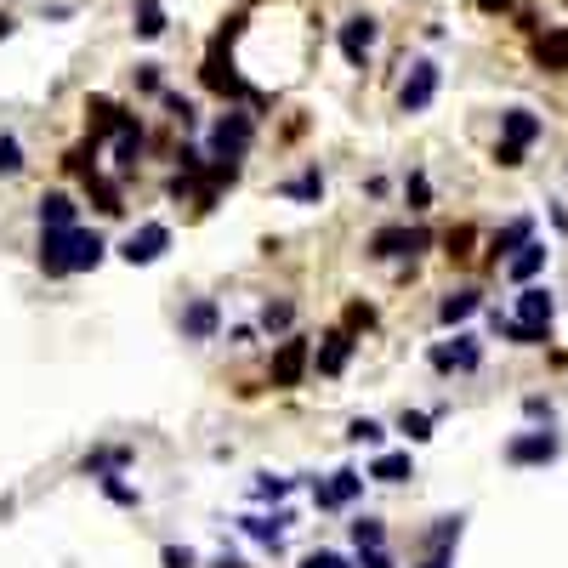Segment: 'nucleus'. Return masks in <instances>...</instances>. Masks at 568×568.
<instances>
[{
  "mask_svg": "<svg viewBox=\"0 0 568 568\" xmlns=\"http://www.w3.org/2000/svg\"><path fill=\"white\" fill-rule=\"evenodd\" d=\"M103 239L86 228H46V239H40V267L52 273V279H63V273H86V267L103 262Z\"/></svg>",
  "mask_w": 568,
  "mask_h": 568,
  "instance_id": "1",
  "label": "nucleus"
},
{
  "mask_svg": "<svg viewBox=\"0 0 568 568\" xmlns=\"http://www.w3.org/2000/svg\"><path fill=\"white\" fill-rule=\"evenodd\" d=\"M438 80H444V69H438V63H415V69H409V80L398 86V108H404V114H426V108H432V97H438Z\"/></svg>",
  "mask_w": 568,
  "mask_h": 568,
  "instance_id": "2",
  "label": "nucleus"
},
{
  "mask_svg": "<svg viewBox=\"0 0 568 568\" xmlns=\"http://www.w3.org/2000/svg\"><path fill=\"white\" fill-rule=\"evenodd\" d=\"M165 250H171V228H165V222H142V228L120 245V256L131 267H148V262H160Z\"/></svg>",
  "mask_w": 568,
  "mask_h": 568,
  "instance_id": "3",
  "label": "nucleus"
},
{
  "mask_svg": "<svg viewBox=\"0 0 568 568\" xmlns=\"http://www.w3.org/2000/svg\"><path fill=\"white\" fill-rule=\"evenodd\" d=\"M250 148V114H222L211 125V160H245Z\"/></svg>",
  "mask_w": 568,
  "mask_h": 568,
  "instance_id": "4",
  "label": "nucleus"
},
{
  "mask_svg": "<svg viewBox=\"0 0 568 568\" xmlns=\"http://www.w3.org/2000/svg\"><path fill=\"white\" fill-rule=\"evenodd\" d=\"M557 432H523V438H512L506 444V461L512 466H546V461H557Z\"/></svg>",
  "mask_w": 568,
  "mask_h": 568,
  "instance_id": "5",
  "label": "nucleus"
},
{
  "mask_svg": "<svg viewBox=\"0 0 568 568\" xmlns=\"http://www.w3.org/2000/svg\"><path fill=\"white\" fill-rule=\"evenodd\" d=\"M375 35H381L375 18H347V23H341V57H347L353 69H364L370 52H375Z\"/></svg>",
  "mask_w": 568,
  "mask_h": 568,
  "instance_id": "6",
  "label": "nucleus"
},
{
  "mask_svg": "<svg viewBox=\"0 0 568 568\" xmlns=\"http://www.w3.org/2000/svg\"><path fill=\"white\" fill-rule=\"evenodd\" d=\"M546 256H551V250L540 245V239H523V245H517L512 256H506V279H517V284H529L534 273H540V267H546Z\"/></svg>",
  "mask_w": 568,
  "mask_h": 568,
  "instance_id": "7",
  "label": "nucleus"
},
{
  "mask_svg": "<svg viewBox=\"0 0 568 568\" xmlns=\"http://www.w3.org/2000/svg\"><path fill=\"white\" fill-rule=\"evenodd\" d=\"M426 245V233H409V228H381L370 239V256H381V262H387V256H415V250Z\"/></svg>",
  "mask_w": 568,
  "mask_h": 568,
  "instance_id": "8",
  "label": "nucleus"
},
{
  "mask_svg": "<svg viewBox=\"0 0 568 568\" xmlns=\"http://www.w3.org/2000/svg\"><path fill=\"white\" fill-rule=\"evenodd\" d=\"M432 364H438V370H478V364H483V347L472 336H455L449 347H438V353H432Z\"/></svg>",
  "mask_w": 568,
  "mask_h": 568,
  "instance_id": "9",
  "label": "nucleus"
},
{
  "mask_svg": "<svg viewBox=\"0 0 568 568\" xmlns=\"http://www.w3.org/2000/svg\"><path fill=\"white\" fill-rule=\"evenodd\" d=\"M205 86L222 91V97H239V91H245V80H239V74H233V63L222 57V40H216L211 57H205Z\"/></svg>",
  "mask_w": 568,
  "mask_h": 568,
  "instance_id": "10",
  "label": "nucleus"
},
{
  "mask_svg": "<svg viewBox=\"0 0 568 568\" xmlns=\"http://www.w3.org/2000/svg\"><path fill=\"white\" fill-rule=\"evenodd\" d=\"M307 370V341H284L279 358H273V387H296Z\"/></svg>",
  "mask_w": 568,
  "mask_h": 568,
  "instance_id": "11",
  "label": "nucleus"
},
{
  "mask_svg": "<svg viewBox=\"0 0 568 568\" xmlns=\"http://www.w3.org/2000/svg\"><path fill=\"white\" fill-rule=\"evenodd\" d=\"M358 489H364L358 472H336L330 483H313V500L319 506H347V500H358Z\"/></svg>",
  "mask_w": 568,
  "mask_h": 568,
  "instance_id": "12",
  "label": "nucleus"
},
{
  "mask_svg": "<svg viewBox=\"0 0 568 568\" xmlns=\"http://www.w3.org/2000/svg\"><path fill=\"white\" fill-rule=\"evenodd\" d=\"M500 131H506V142H517V148H529L546 125H540V114L534 108H512V114H500Z\"/></svg>",
  "mask_w": 568,
  "mask_h": 568,
  "instance_id": "13",
  "label": "nucleus"
},
{
  "mask_svg": "<svg viewBox=\"0 0 568 568\" xmlns=\"http://www.w3.org/2000/svg\"><path fill=\"white\" fill-rule=\"evenodd\" d=\"M551 313H557V296L540 290V284H529V290L517 296V319L523 324H551Z\"/></svg>",
  "mask_w": 568,
  "mask_h": 568,
  "instance_id": "14",
  "label": "nucleus"
},
{
  "mask_svg": "<svg viewBox=\"0 0 568 568\" xmlns=\"http://www.w3.org/2000/svg\"><path fill=\"white\" fill-rule=\"evenodd\" d=\"M347 358H353V336H330L319 353H313V364H319V375H341Z\"/></svg>",
  "mask_w": 568,
  "mask_h": 568,
  "instance_id": "15",
  "label": "nucleus"
},
{
  "mask_svg": "<svg viewBox=\"0 0 568 568\" xmlns=\"http://www.w3.org/2000/svg\"><path fill=\"white\" fill-rule=\"evenodd\" d=\"M182 336L211 341L216 336V302H194V307H188V313H182Z\"/></svg>",
  "mask_w": 568,
  "mask_h": 568,
  "instance_id": "16",
  "label": "nucleus"
},
{
  "mask_svg": "<svg viewBox=\"0 0 568 568\" xmlns=\"http://www.w3.org/2000/svg\"><path fill=\"white\" fill-rule=\"evenodd\" d=\"M137 154H142V131H137V120H125L120 131H114V165H120V171H131V165H137Z\"/></svg>",
  "mask_w": 568,
  "mask_h": 568,
  "instance_id": "17",
  "label": "nucleus"
},
{
  "mask_svg": "<svg viewBox=\"0 0 568 568\" xmlns=\"http://www.w3.org/2000/svg\"><path fill=\"white\" fill-rule=\"evenodd\" d=\"M478 307H483V296H478V290H455V296H444L438 319H444V324H466L472 313H478Z\"/></svg>",
  "mask_w": 568,
  "mask_h": 568,
  "instance_id": "18",
  "label": "nucleus"
},
{
  "mask_svg": "<svg viewBox=\"0 0 568 568\" xmlns=\"http://www.w3.org/2000/svg\"><path fill=\"white\" fill-rule=\"evenodd\" d=\"M534 57H540V69L563 74L568 69V29H563V35H540V40H534Z\"/></svg>",
  "mask_w": 568,
  "mask_h": 568,
  "instance_id": "19",
  "label": "nucleus"
},
{
  "mask_svg": "<svg viewBox=\"0 0 568 568\" xmlns=\"http://www.w3.org/2000/svg\"><path fill=\"white\" fill-rule=\"evenodd\" d=\"M131 6H137V35H142V40H160L165 23H171L160 0H131Z\"/></svg>",
  "mask_w": 568,
  "mask_h": 568,
  "instance_id": "20",
  "label": "nucleus"
},
{
  "mask_svg": "<svg viewBox=\"0 0 568 568\" xmlns=\"http://www.w3.org/2000/svg\"><path fill=\"white\" fill-rule=\"evenodd\" d=\"M40 228H74V199L69 194H46L40 199Z\"/></svg>",
  "mask_w": 568,
  "mask_h": 568,
  "instance_id": "21",
  "label": "nucleus"
},
{
  "mask_svg": "<svg viewBox=\"0 0 568 568\" xmlns=\"http://www.w3.org/2000/svg\"><path fill=\"white\" fill-rule=\"evenodd\" d=\"M495 330L506 341H517V347H540L546 341V324H523V319H495Z\"/></svg>",
  "mask_w": 568,
  "mask_h": 568,
  "instance_id": "22",
  "label": "nucleus"
},
{
  "mask_svg": "<svg viewBox=\"0 0 568 568\" xmlns=\"http://www.w3.org/2000/svg\"><path fill=\"white\" fill-rule=\"evenodd\" d=\"M523 239H534V222H529V216H517V222H506V228L495 233V262H500V256H512V250L523 245Z\"/></svg>",
  "mask_w": 568,
  "mask_h": 568,
  "instance_id": "23",
  "label": "nucleus"
},
{
  "mask_svg": "<svg viewBox=\"0 0 568 568\" xmlns=\"http://www.w3.org/2000/svg\"><path fill=\"white\" fill-rule=\"evenodd\" d=\"M370 478L375 483H404V478H415V461H409V455H381V461L370 466Z\"/></svg>",
  "mask_w": 568,
  "mask_h": 568,
  "instance_id": "24",
  "label": "nucleus"
},
{
  "mask_svg": "<svg viewBox=\"0 0 568 568\" xmlns=\"http://www.w3.org/2000/svg\"><path fill=\"white\" fill-rule=\"evenodd\" d=\"M284 523H290V517H245V534H256V540H262V546H279L284 540Z\"/></svg>",
  "mask_w": 568,
  "mask_h": 568,
  "instance_id": "25",
  "label": "nucleus"
},
{
  "mask_svg": "<svg viewBox=\"0 0 568 568\" xmlns=\"http://www.w3.org/2000/svg\"><path fill=\"white\" fill-rule=\"evenodd\" d=\"M279 194H284V199H302V205H313V199H324V177H319V171H307V177L284 182Z\"/></svg>",
  "mask_w": 568,
  "mask_h": 568,
  "instance_id": "26",
  "label": "nucleus"
},
{
  "mask_svg": "<svg viewBox=\"0 0 568 568\" xmlns=\"http://www.w3.org/2000/svg\"><path fill=\"white\" fill-rule=\"evenodd\" d=\"M125 461H131V449H97V455L86 461V472L91 478H103V472H120Z\"/></svg>",
  "mask_w": 568,
  "mask_h": 568,
  "instance_id": "27",
  "label": "nucleus"
},
{
  "mask_svg": "<svg viewBox=\"0 0 568 568\" xmlns=\"http://www.w3.org/2000/svg\"><path fill=\"white\" fill-rule=\"evenodd\" d=\"M398 432H404L409 444H426V438H432V415H421V409H404V421H398Z\"/></svg>",
  "mask_w": 568,
  "mask_h": 568,
  "instance_id": "28",
  "label": "nucleus"
},
{
  "mask_svg": "<svg viewBox=\"0 0 568 568\" xmlns=\"http://www.w3.org/2000/svg\"><path fill=\"white\" fill-rule=\"evenodd\" d=\"M387 540V529H381V517H358L353 523V546L364 551V546H381Z\"/></svg>",
  "mask_w": 568,
  "mask_h": 568,
  "instance_id": "29",
  "label": "nucleus"
},
{
  "mask_svg": "<svg viewBox=\"0 0 568 568\" xmlns=\"http://www.w3.org/2000/svg\"><path fill=\"white\" fill-rule=\"evenodd\" d=\"M404 199H409V211H426V205H432V182H426L421 171H409V182H404Z\"/></svg>",
  "mask_w": 568,
  "mask_h": 568,
  "instance_id": "30",
  "label": "nucleus"
},
{
  "mask_svg": "<svg viewBox=\"0 0 568 568\" xmlns=\"http://www.w3.org/2000/svg\"><path fill=\"white\" fill-rule=\"evenodd\" d=\"M12 171H23V142L0 137V177H12Z\"/></svg>",
  "mask_w": 568,
  "mask_h": 568,
  "instance_id": "31",
  "label": "nucleus"
},
{
  "mask_svg": "<svg viewBox=\"0 0 568 568\" xmlns=\"http://www.w3.org/2000/svg\"><path fill=\"white\" fill-rule=\"evenodd\" d=\"M91 194H97V211H108V216L125 211V205H120V188H114V182H97V177H91Z\"/></svg>",
  "mask_w": 568,
  "mask_h": 568,
  "instance_id": "32",
  "label": "nucleus"
},
{
  "mask_svg": "<svg viewBox=\"0 0 568 568\" xmlns=\"http://www.w3.org/2000/svg\"><path fill=\"white\" fill-rule=\"evenodd\" d=\"M347 438H353V444H381V438H387V426H381V421H353V426H347Z\"/></svg>",
  "mask_w": 568,
  "mask_h": 568,
  "instance_id": "33",
  "label": "nucleus"
},
{
  "mask_svg": "<svg viewBox=\"0 0 568 568\" xmlns=\"http://www.w3.org/2000/svg\"><path fill=\"white\" fill-rule=\"evenodd\" d=\"M455 540H461V517H444V523L432 529V551H449Z\"/></svg>",
  "mask_w": 568,
  "mask_h": 568,
  "instance_id": "34",
  "label": "nucleus"
},
{
  "mask_svg": "<svg viewBox=\"0 0 568 568\" xmlns=\"http://www.w3.org/2000/svg\"><path fill=\"white\" fill-rule=\"evenodd\" d=\"M103 495L120 500V506H137V489H131V483H120L114 472H103Z\"/></svg>",
  "mask_w": 568,
  "mask_h": 568,
  "instance_id": "35",
  "label": "nucleus"
},
{
  "mask_svg": "<svg viewBox=\"0 0 568 568\" xmlns=\"http://www.w3.org/2000/svg\"><path fill=\"white\" fill-rule=\"evenodd\" d=\"M262 324H267V330H284V324H290V302H273V307H262Z\"/></svg>",
  "mask_w": 568,
  "mask_h": 568,
  "instance_id": "36",
  "label": "nucleus"
},
{
  "mask_svg": "<svg viewBox=\"0 0 568 568\" xmlns=\"http://www.w3.org/2000/svg\"><path fill=\"white\" fill-rule=\"evenodd\" d=\"M358 568H398V563H392L381 546H364V551H358Z\"/></svg>",
  "mask_w": 568,
  "mask_h": 568,
  "instance_id": "37",
  "label": "nucleus"
},
{
  "mask_svg": "<svg viewBox=\"0 0 568 568\" xmlns=\"http://www.w3.org/2000/svg\"><path fill=\"white\" fill-rule=\"evenodd\" d=\"M302 568H353V563H347V557H336V551H313Z\"/></svg>",
  "mask_w": 568,
  "mask_h": 568,
  "instance_id": "38",
  "label": "nucleus"
},
{
  "mask_svg": "<svg viewBox=\"0 0 568 568\" xmlns=\"http://www.w3.org/2000/svg\"><path fill=\"white\" fill-rule=\"evenodd\" d=\"M495 160L506 165V171H517V165H523V148H517V142H500V148H495Z\"/></svg>",
  "mask_w": 568,
  "mask_h": 568,
  "instance_id": "39",
  "label": "nucleus"
},
{
  "mask_svg": "<svg viewBox=\"0 0 568 568\" xmlns=\"http://www.w3.org/2000/svg\"><path fill=\"white\" fill-rule=\"evenodd\" d=\"M165 568H194V551H182V546H165Z\"/></svg>",
  "mask_w": 568,
  "mask_h": 568,
  "instance_id": "40",
  "label": "nucleus"
},
{
  "mask_svg": "<svg viewBox=\"0 0 568 568\" xmlns=\"http://www.w3.org/2000/svg\"><path fill=\"white\" fill-rule=\"evenodd\" d=\"M284 489H290V483H284V478H262V483H256V495H262V500H279Z\"/></svg>",
  "mask_w": 568,
  "mask_h": 568,
  "instance_id": "41",
  "label": "nucleus"
},
{
  "mask_svg": "<svg viewBox=\"0 0 568 568\" xmlns=\"http://www.w3.org/2000/svg\"><path fill=\"white\" fill-rule=\"evenodd\" d=\"M137 86L142 91H160V69H154V63H142V69H137Z\"/></svg>",
  "mask_w": 568,
  "mask_h": 568,
  "instance_id": "42",
  "label": "nucleus"
},
{
  "mask_svg": "<svg viewBox=\"0 0 568 568\" xmlns=\"http://www.w3.org/2000/svg\"><path fill=\"white\" fill-rule=\"evenodd\" d=\"M466 245H472V233H466V228L449 233V256H466Z\"/></svg>",
  "mask_w": 568,
  "mask_h": 568,
  "instance_id": "43",
  "label": "nucleus"
},
{
  "mask_svg": "<svg viewBox=\"0 0 568 568\" xmlns=\"http://www.w3.org/2000/svg\"><path fill=\"white\" fill-rule=\"evenodd\" d=\"M517 0H478V12H512Z\"/></svg>",
  "mask_w": 568,
  "mask_h": 568,
  "instance_id": "44",
  "label": "nucleus"
},
{
  "mask_svg": "<svg viewBox=\"0 0 568 568\" xmlns=\"http://www.w3.org/2000/svg\"><path fill=\"white\" fill-rule=\"evenodd\" d=\"M421 568H449V557H444V551H432V557H426Z\"/></svg>",
  "mask_w": 568,
  "mask_h": 568,
  "instance_id": "45",
  "label": "nucleus"
},
{
  "mask_svg": "<svg viewBox=\"0 0 568 568\" xmlns=\"http://www.w3.org/2000/svg\"><path fill=\"white\" fill-rule=\"evenodd\" d=\"M6 35H12V18H6V12H0V40H6Z\"/></svg>",
  "mask_w": 568,
  "mask_h": 568,
  "instance_id": "46",
  "label": "nucleus"
},
{
  "mask_svg": "<svg viewBox=\"0 0 568 568\" xmlns=\"http://www.w3.org/2000/svg\"><path fill=\"white\" fill-rule=\"evenodd\" d=\"M222 568H245V563H222Z\"/></svg>",
  "mask_w": 568,
  "mask_h": 568,
  "instance_id": "47",
  "label": "nucleus"
}]
</instances>
